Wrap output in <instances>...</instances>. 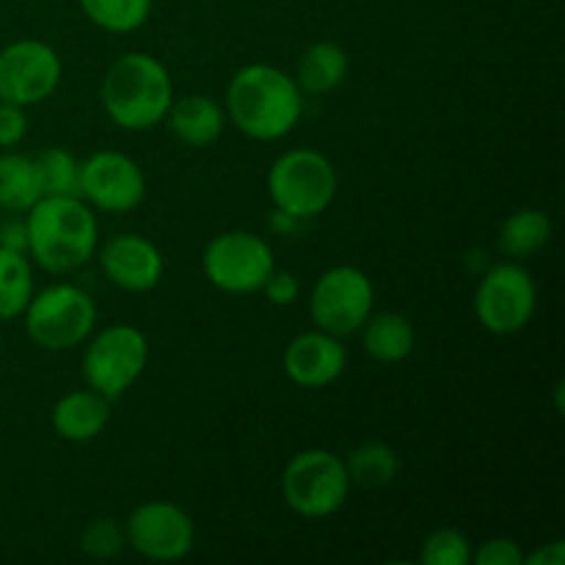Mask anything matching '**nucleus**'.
Returning <instances> with one entry per match:
<instances>
[{"label": "nucleus", "mask_w": 565, "mask_h": 565, "mask_svg": "<svg viewBox=\"0 0 565 565\" xmlns=\"http://www.w3.org/2000/svg\"><path fill=\"white\" fill-rule=\"evenodd\" d=\"M303 103L296 77L268 64H248L226 86V116L254 141H279L296 130Z\"/></svg>", "instance_id": "1"}, {"label": "nucleus", "mask_w": 565, "mask_h": 565, "mask_svg": "<svg viewBox=\"0 0 565 565\" xmlns=\"http://www.w3.org/2000/svg\"><path fill=\"white\" fill-rule=\"evenodd\" d=\"M97 243V218L83 199L42 196L25 213V252L50 274L86 265Z\"/></svg>", "instance_id": "2"}, {"label": "nucleus", "mask_w": 565, "mask_h": 565, "mask_svg": "<svg viewBox=\"0 0 565 565\" xmlns=\"http://www.w3.org/2000/svg\"><path fill=\"white\" fill-rule=\"evenodd\" d=\"M103 108L125 130H149L160 125L174 103L169 70L149 53H125L103 77Z\"/></svg>", "instance_id": "3"}, {"label": "nucleus", "mask_w": 565, "mask_h": 565, "mask_svg": "<svg viewBox=\"0 0 565 565\" xmlns=\"http://www.w3.org/2000/svg\"><path fill=\"white\" fill-rule=\"evenodd\" d=\"M268 193L274 207L301 221L318 218L334 202L337 171L318 149H290L270 166Z\"/></svg>", "instance_id": "4"}, {"label": "nucleus", "mask_w": 565, "mask_h": 565, "mask_svg": "<svg viewBox=\"0 0 565 565\" xmlns=\"http://www.w3.org/2000/svg\"><path fill=\"white\" fill-rule=\"evenodd\" d=\"M22 315L28 337L44 351H72L88 340L97 323L92 296L75 285H53L36 292Z\"/></svg>", "instance_id": "5"}, {"label": "nucleus", "mask_w": 565, "mask_h": 565, "mask_svg": "<svg viewBox=\"0 0 565 565\" xmlns=\"http://www.w3.org/2000/svg\"><path fill=\"white\" fill-rule=\"evenodd\" d=\"M351 491L345 461L329 450H303L290 458L281 475V494L292 513L326 519L340 511Z\"/></svg>", "instance_id": "6"}, {"label": "nucleus", "mask_w": 565, "mask_h": 565, "mask_svg": "<svg viewBox=\"0 0 565 565\" xmlns=\"http://www.w3.org/2000/svg\"><path fill=\"white\" fill-rule=\"evenodd\" d=\"M147 362L149 342L141 329L127 323L105 326L83 353V379L88 390L114 403L141 379Z\"/></svg>", "instance_id": "7"}, {"label": "nucleus", "mask_w": 565, "mask_h": 565, "mask_svg": "<svg viewBox=\"0 0 565 565\" xmlns=\"http://www.w3.org/2000/svg\"><path fill=\"white\" fill-rule=\"evenodd\" d=\"M276 268L274 248L248 230L221 232L202 254V270L213 287L232 296L263 290L265 279Z\"/></svg>", "instance_id": "8"}, {"label": "nucleus", "mask_w": 565, "mask_h": 565, "mask_svg": "<svg viewBox=\"0 0 565 565\" xmlns=\"http://www.w3.org/2000/svg\"><path fill=\"white\" fill-rule=\"evenodd\" d=\"M375 287L362 268L337 265L329 268L312 287L309 315L320 331L334 337L353 334L373 315Z\"/></svg>", "instance_id": "9"}, {"label": "nucleus", "mask_w": 565, "mask_h": 565, "mask_svg": "<svg viewBox=\"0 0 565 565\" xmlns=\"http://www.w3.org/2000/svg\"><path fill=\"white\" fill-rule=\"evenodd\" d=\"M539 307V290L527 268L513 259L489 268L475 292V312L491 334H516L533 320Z\"/></svg>", "instance_id": "10"}, {"label": "nucleus", "mask_w": 565, "mask_h": 565, "mask_svg": "<svg viewBox=\"0 0 565 565\" xmlns=\"http://www.w3.org/2000/svg\"><path fill=\"white\" fill-rule=\"evenodd\" d=\"M61 83V58L50 44L20 39L0 50V103L36 105Z\"/></svg>", "instance_id": "11"}, {"label": "nucleus", "mask_w": 565, "mask_h": 565, "mask_svg": "<svg viewBox=\"0 0 565 565\" xmlns=\"http://www.w3.org/2000/svg\"><path fill=\"white\" fill-rule=\"evenodd\" d=\"M125 539L147 561L174 563L191 555L196 530L180 505L169 500H149L130 513Z\"/></svg>", "instance_id": "12"}, {"label": "nucleus", "mask_w": 565, "mask_h": 565, "mask_svg": "<svg viewBox=\"0 0 565 565\" xmlns=\"http://www.w3.org/2000/svg\"><path fill=\"white\" fill-rule=\"evenodd\" d=\"M147 196L141 166L125 152L103 149L81 163V199L103 213H130Z\"/></svg>", "instance_id": "13"}, {"label": "nucleus", "mask_w": 565, "mask_h": 565, "mask_svg": "<svg viewBox=\"0 0 565 565\" xmlns=\"http://www.w3.org/2000/svg\"><path fill=\"white\" fill-rule=\"evenodd\" d=\"M105 276L127 292H147L163 276V254L152 241L136 232L114 235L99 252Z\"/></svg>", "instance_id": "14"}, {"label": "nucleus", "mask_w": 565, "mask_h": 565, "mask_svg": "<svg viewBox=\"0 0 565 565\" xmlns=\"http://www.w3.org/2000/svg\"><path fill=\"white\" fill-rule=\"evenodd\" d=\"M348 353L340 337L326 331H307L285 351V373L301 390H323L345 373Z\"/></svg>", "instance_id": "15"}, {"label": "nucleus", "mask_w": 565, "mask_h": 565, "mask_svg": "<svg viewBox=\"0 0 565 565\" xmlns=\"http://www.w3.org/2000/svg\"><path fill=\"white\" fill-rule=\"evenodd\" d=\"M110 401L94 390H75L61 397L50 414L55 436L64 441H92L108 428Z\"/></svg>", "instance_id": "16"}, {"label": "nucleus", "mask_w": 565, "mask_h": 565, "mask_svg": "<svg viewBox=\"0 0 565 565\" xmlns=\"http://www.w3.org/2000/svg\"><path fill=\"white\" fill-rule=\"evenodd\" d=\"M166 119H169V127L177 136V141H182L185 147L202 149L213 147L221 138L226 125V110L213 97L191 94V97L171 103Z\"/></svg>", "instance_id": "17"}, {"label": "nucleus", "mask_w": 565, "mask_h": 565, "mask_svg": "<svg viewBox=\"0 0 565 565\" xmlns=\"http://www.w3.org/2000/svg\"><path fill=\"white\" fill-rule=\"evenodd\" d=\"M417 345V334L406 315L381 312L370 315L362 323V348L370 359L381 364H397L408 359Z\"/></svg>", "instance_id": "18"}, {"label": "nucleus", "mask_w": 565, "mask_h": 565, "mask_svg": "<svg viewBox=\"0 0 565 565\" xmlns=\"http://www.w3.org/2000/svg\"><path fill=\"white\" fill-rule=\"evenodd\" d=\"M348 77V53L334 42H315L298 61L296 83L307 94H329Z\"/></svg>", "instance_id": "19"}, {"label": "nucleus", "mask_w": 565, "mask_h": 565, "mask_svg": "<svg viewBox=\"0 0 565 565\" xmlns=\"http://www.w3.org/2000/svg\"><path fill=\"white\" fill-rule=\"evenodd\" d=\"M552 241V218L539 207H524L516 210L513 215H508L505 224L500 226V243L502 254H508L511 259H527L535 257L541 248H546V243Z\"/></svg>", "instance_id": "20"}, {"label": "nucleus", "mask_w": 565, "mask_h": 565, "mask_svg": "<svg viewBox=\"0 0 565 565\" xmlns=\"http://www.w3.org/2000/svg\"><path fill=\"white\" fill-rule=\"evenodd\" d=\"M42 199L36 160L25 154H0V207L11 213H28Z\"/></svg>", "instance_id": "21"}, {"label": "nucleus", "mask_w": 565, "mask_h": 565, "mask_svg": "<svg viewBox=\"0 0 565 565\" xmlns=\"http://www.w3.org/2000/svg\"><path fill=\"white\" fill-rule=\"evenodd\" d=\"M33 296V270L25 252L0 246V320L25 312Z\"/></svg>", "instance_id": "22"}, {"label": "nucleus", "mask_w": 565, "mask_h": 565, "mask_svg": "<svg viewBox=\"0 0 565 565\" xmlns=\"http://www.w3.org/2000/svg\"><path fill=\"white\" fill-rule=\"evenodd\" d=\"M345 469L351 483L362 486V489H381V486H390L397 478L401 458H397V452L390 445L367 441V445H359L351 452Z\"/></svg>", "instance_id": "23"}, {"label": "nucleus", "mask_w": 565, "mask_h": 565, "mask_svg": "<svg viewBox=\"0 0 565 565\" xmlns=\"http://www.w3.org/2000/svg\"><path fill=\"white\" fill-rule=\"evenodd\" d=\"M42 196L81 199V163L66 149H44L36 158Z\"/></svg>", "instance_id": "24"}, {"label": "nucleus", "mask_w": 565, "mask_h": 565, "mask_svg": "<svg viewBox=\"0 0 565 565\" xmlns=\"http://www.w3.org/2000/svg\"><path fill=\"white\" fill-rule=\"evenodd\" d=\"M94 25L108 33H130L147 22L152 0H81Z\"/></svg>", "instance_id": "25"}, {"label": "nucleus", "mask_w": 565, "mask_h": 565, "mask_svg": "<svg viewBox=\"0 0 565 565\" xmlns=\"http://www.w3.org/2000/svg\"><path fill=\"white\" fill-rule=\"evenodd\" d=\"M419 561L425 565H467L472 563V546L461 530H436L423 541Z\"/></svg>", "instance_id": "26"}, {"label": "nucleus", "mask_w": 565, "mask_h": 565, "mask_svg": "<svg viewBox=\"0 0 565 565\" xmlns=\"http://www.w3.org/2000/svg\"><path fill=\"white\" fill-rule=\"evenodd\" d=\"M125 527H121L116 519H94L92 524H86V530L81 533V550L88 557H97V561H108L116 557L125 550Z\"/></svg>", "instance_id": "27"}, {"label": "nucleus", "mask_w": 565, "mask_h": 565, "mask_svg": "<svg viewBox=\"0 0 565 565\" xmlns=\"http://www.w3.org/2000/svg\"><path fill=\"white\" fill-rule=\"evenodd\" d=\"M472 561L478 565H522L524 552L511 539H489L478 552H472Z\"/></svg>", "instance_id": "28"}, {"label": "nucleus", "mask_w": 565, "mask_h": 565, "mask_svg": "<svg viewBox=\"0 0 565 565\" xmlns=\"http://www.w3.org/2000/svg\"><path fill=\"white\" fill-rule=\"evenodd\" d=\"M263 292L274 307H292L298 301V296H301V285H298L296 274L274 268L268 279H265Z\"/></svg>", "instance_id": "29"}, {"label": "nucleus", "mask_w": 565, "mask_h": 565, "mask_svg": "<svg viewBox=\"0 0 565 565\" xmlns=\"http://www.w3.org/2000/svg\"><path fill=\"white\" fill-rule=\"evenodd\" d=\"M28 116L20 105L0 103V149H11L25 138Z\"/></svg>", "instance_id": "30"}, {"label": "nucleus", "mask_w": 565, "mask_h": 565, "mask_svg": "<svg viewBox=\"0 0 565 565\" xmlns=\"http://www.w3.org/2000/svg\"><path fill=\"white\" fill-rule=\"evenodd\" d=\"M527 565H563L565 563V544L563 541H552L544 550L533 552V555H524Z\"/></svg>", "instance_id": "31"}, {"label": "nucleus", "mask_w": 565, "mask_h": 565, "mask_svg": "<svg viewBox=\"0 0 565 565\" xmlns=\"http://www.w3.org/2000/svg\"><path fill=\"white\" fill-rule=\"evenodd\" d=\"M0 246L25 252V221H22V224H6L3 237H0Z\"/></svg>", "instance_id": "32"}, {"label": "nucleus", "mask_w": 565, "mask_h": 565, "mask_svg": "<svg viewBox=\"0 0 565 565\" xmlns=\"http://www.w3.org/2000/svg\"><path fill=\"white\" fill-rule=\"evenodd\" d=\"M268 224H270V230L281 232V235H290V232H296L298 226L303 224V221H301V218H296V215L285 213V210H279V207H276L274 213H270Z\"/></svg>", "instance_id": "33"}]
</instances>
